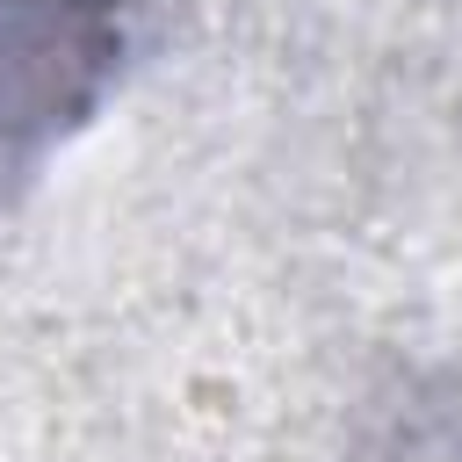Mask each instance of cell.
Masks as SVG:
<instances>
[{
	"label": "cell",
	"instance_id": "1",
	"mask_svg": "<svg viewBox=\"0 0 462 462\" xmlns=\"http://www.w3.org/2000/svg\"><path fill=\"white\" fill-rule=\"evenodd\" d=\"M123 43L130 0H0V188L101 101Z\"/></svg>",
	"mask_w": 462,
	"mask_h": 462
}]
</instances>
